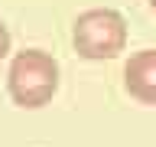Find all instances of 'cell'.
I'll return each mask as SVG.
<instances>
[{
  "instance_id": "3957f363",
  "label": "cell",
  "mask_w": 156,
  "mask_h": 147,
  "mask_svg": "<svg viewBox=\"0 0 156 147\" xmlns=\"http://www.w3.org/2000/svg\"><path fill=\"white\" fill-rule=\"evenodd\" d=\"M124 88L140 105L156 108V49H140L124 66Z\"/></svg>"
},
{
  "instance_id": "277c9868",
  "label": "cell",
  "mask_w": 156,
  "mask_h": 147,
  "mask_svg": "<svg viewBox=\"0 0 156 147\" xmlns=\"http://www.w3.org/2000/svg\"><path fill=\"white\" fill-rule=\"evenodd\" d=\"M10 56V29H7V23L0 20V62Z\"/></svg>"
},
{
  "instance_id": "5b68a950",
  "label": "cell",
  "mask_w": 156,
  "mask_h": 147,
  "mask_svg": "<svg viewBox=\"0 0 156 147\" xmlns=\"http://www.w3.org/2000/svg\"><path fill=\"white\" fill-rule=\"evenodd\" d=\"M150 7H153V10H156V0H150Z\"/></svg>"
},
{
  "instance_id": "7a4b0ae2",
  "label": "cell",
  "mask_w": 156,
  "mask_h": 147,
  "mask_svg": "<svg viewBox=\"0 0 156 147\" xmlns=\"http://www.w3.org/2000/svg\"><path fill=\"white\" fill-rule=\"evenodd\" d=\"M72 46L85 59H117L127 49V20L111 7H94L75 17Z\"/></svg>"
},
{
  "instance_id": "6da1fadb",
  "label": "cell",
  "mask_w": 156,
  "mask_h": 147,
  "mask_svg": "<svg viewBox=\"0 0 156 147\" xmlns=\"http://www.w3.org/2000/svg\"><path fill=\"white\" fill-rule=\"evenodd\" d=\"M7 92L20 108H42L58 92V62L42 49H23L10 59Z\"/></svg>"
}]
</instances>
